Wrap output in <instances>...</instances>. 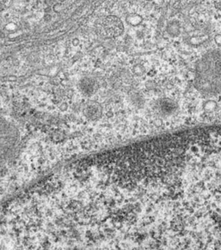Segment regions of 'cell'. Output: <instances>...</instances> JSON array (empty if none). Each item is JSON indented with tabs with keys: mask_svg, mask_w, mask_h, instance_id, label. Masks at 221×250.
<instances>
[{
	"mask_svg": "<svg viewBox=\"0 0 221 250\" xmlns=\"http://www.w3.org/2000/svg\"><path fill=\"white\" fill-rule=\"evenodd\" d=\"M20 144L18 127L9 118L0 115V167L15 158Z\"/></svg>",
	"mask_w": 221,
	"mask_h": 250,
	"instance_id": "cell-1",
	"label": "cell"
},
{
	"mask_svg": "<svg viewBox=\"0 0 221 250\" xmlns=\"http://www.w3.org/2000/svg\"><path fill=\"white\" fill-rule=\"evenodd\" d=\"M105 36L109 38H116L121 36L124 32L123 22L116 17H109L103 24Z\"/></svg>",
	"mask_w": 221,
	"mask_h": 250,
	"instance_id": "cell-2",
	"label": "cell"
},
{
	"mask_svg": "<svg viewBox=\"0 0 221 250\" xmlns=\"http://www.w3.org/2000/svg\"><path fill=\"white\" fill-rule=\"evenodd\" d=\"M154 109L159 115L163 117H168L177 112L178 105L171 99L161 98L154 103Z\"/></svg>",
	"mask_w": 221,
	"mask_h": 250,
	"instance_id": "cell-3",
	"label": "cell"
},
{
	"mask_svg": "<svg viewBox=\"0 0 221 250\" xmlns=\"http://www.w3.org/2000/svg\"><path fill=\"white\" fill-rule=\"evenodd\" d=\"M100 87L98 81L90 76L82 78L78 83V89L82 96L90 98L93 96Z\"/></svg>",
	"mask_w": 221,
	"mask_h": 250,
	"instance_id": "cell-4",
	"label": "cell"
},
{
	"mask_svg": "<svg viewBox=\"0 0 221 250\" xmlns=\"http://www.w3.org/2000/svg\"><path fill=\"white\" fill-rule=\"evenodd\" d=\"M82 114L87 120L90 122H97L102 116V106L98 102L90 100L84 104L82 107Z\"/></svg>",
	"mask_w": 221,
	"mask_h": 250,
	"instance_id": "cell-5",
	"label": "cell"
},
{
	"mask_svg": "<svg viewBox=\"0 0 221 250\" xmlns=\"http://www.w3.org/2000/svg\"><path fill=\"white\" fill-rule=\"evenodd\" d=\"M209 39V36L208 35H203V36H197L191 37L189 39V43L191 45L197 46L201 45L203 43L206 42Z\"/></svg>",
	"mask_w": 221,
	"mask_h": 250,
	"instance_id": "cell-6",
	"label": "cell"
},
{
	"mask_svg": "<svg viewBox=\"0 0 221 250\" xmlns=\"http://www.w3.org/2000/svg\"><path fill=\"white\" fill-rule=\"evenodd\" d=\"M167 32L171 37H177L180 35V25L178 23L173 21L167 27Z\"/></svg>",
	"mask_w": 221,
	"mask_h": 250,
	"instance_id": "cell-7",
	"label": "cell"
},
{
	"mask_svg": "<svg viewBox=\"0 0 221 250\" xmlns=\"http://www.w3.org/2000/svg\"><path fill=\"white\" fill-rule=\"evenodd\" d=\"M216 108H217V103L214 100H208L203 104V109L205 110L206 112H213V111H215Z\"/></svg>",
	"mask_w": 221,
	"mask_h": 250,
	"instance_id": "cell-8",
	"label": "cell"
},
{
	"mask_svg": "<svg viewBox=\"0 0 221 250\" xmlns=\"http://www.w3.org/2000/svg\"><path fill=\"white\" fill-rule=\"evenodd\" d=\"M126 21L128 24L133 25V26H136V25L141 24V19L140 16L132 15L127 17Z\"/></svg>",
	"mask_w": 221,
	"mask_h": 250,
	"instance_id": "cell-9",
	"label": "cell"
},
{
	"mask_svg": "<svg viewBox=\"0 0 221 250\" xmlns=\"http://www.w3.org/2000/svg\"><path fill=\"white\" fill-rule=\"evenodd\" d=\"M214 41H215L216 44H217L219 47H221V34L216 35L214 37Z\"/></svg>",
	"mask_w": 221,
	"mask_h": 250,
	"instance_id": "cell-10",
	"label": "cell"
}]
</instances>
